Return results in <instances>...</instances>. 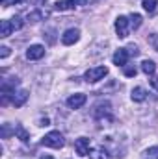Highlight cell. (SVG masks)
<instances>
[{
	"mask_svg": "<svg viewBox=\"0 0 158 159\" xmlns=\"http://www.w3.org/2000/svg\"><path fill=\"white\" fill-rule=\"evenodd\" d=\"M28 100V91H17L13 96H11V104L15 106V107H21V106H24V102Z\"/></svg>",
	"mask_w": 158,
	"mask_h": 159,
	"instance_id": "obj_11",
	"label": "cell"
},
{
	"mask_svg": "<svg viewBox=\"0 0 158 159\" xmlns=\"http://www.w3.org/2000/svg\"><path fill=\"white\" fill-rule=\"evenodd\" d=\"M128 20H130V28H134V30H138L141 26V15L140 13H132L128 17Z\"/></svg>",
	"mask_w": 158,
	"mask_h": 159,
	"instance_id": "obj_19",
	"label": "cell"
},
{
	"mask_svg": "<svg viewBox=\"0 0 158 159\" xmlns=\"http://www.w3.org/2000/svg\"><path fill=\"white\" fill-rule=\"evenodd\" d=\"M15 135H17L22 143H28V139H30V135H28V131L24 129L22 124H15Z\"/></svg>",
	"mask_w": 158,
	"mask_h": 159,
	"instance_id": "obj_16",
	"label": "cell"
},
{
	"mask_svg": "<svg viewBox=\"0 0 158 159\" xmlns=\"http://www.w3.org/2000/svg\"><path fill=\"white\" fill-rule=\"evenodd\" d=\"M86 100H87V96L82 94V93H78V94H73V96L67 98V106H69L71 109H80V107L86 104Z\"/></svg>",
	"mask_w": 158,
	"mask_h": 159,
	"instance_id": "obj_8",
	"label": "cell"
},
{
	"mask_svg": "<svg viewBox=\"0 0 158 159\" xmlns=\"http://www.w3.org/2000/svg\"><path fill=\"white\" fill-rule=\"evenodd\" d=\"M41 144L43 146H48V148H63L65 141H63V135L60 131H48L43 139H41Z\"/></svg>",
	"mask_w": 158,
	"mask_h": 159,
	"instance_id": "obj_1",
	"label": "cell"
},
{
	"mask_svg": "<svg viewBox=\"0 0 158 159\" xmlns=\"http://www.w3.org/2000/svg\"><path fill=\"white\" fill-rule=\"evenodd\" d=\"M11 24H13V30H21L24 22L21 20V17H13V19H11Z\"/></svg>",
	"mask_w": 158,
	"mask_h": 159,
	"instance_id": "obj_22",
	"label": "cell"
},
{
	"mask_svg": "<svg viewBox=\"0 0 158 159\" xmlns=\"http://www.w3.org/2000/svg\"><path fill=\"white\" fill-rule=\"evenodd\" d=\"M141 159H158V146H151L143 152V157Z\"/></svg>",
	"mask_w": 158,
	"mask_h": 159,
	"instance_id": "obj_20",
	"label": "cell"
},
{
	"mask_svg": "<svg viewBox=\"0 0 158 159\" xmlns=\"http://www.w3.org/2000/svg\"><path fill=\"white\" fill-rule=\"evenodd\" d=\"M41 159H54L52 156H41Z\"/></svg>",
	"mask_w": 158,
	"mask_h": 159,
	"instance_id": "obj_30",
	"label": "cell"
},
{
	"mask_svg": "<svg viewBox=\"0 0 158 159\" xmlns=\"http://www.w3.org/2000/svg\"><path fill=\"white\" fill-rule=\"evenodd\" d=\"M43 56H45V46H41V44H32V46L26 50V57L32 59V61L41 59Z\"/></svg>",
	"mask_w": 158,
	"mask_h": 159,
	"instance_id": "obj_9",
	"label": "cell"
},
{
	"mask_svg": "<svg viewBox=\"0 0 158 159\" xmlns=\"http://www.w3.org/2000/svg\"><path fill=\"white\" fill-rule=\"evenodd\" d=\"M126 50H128V54H130V56H138V54H140V50H138V46H136V44L126 46Z\"/></svg>",
	"mask_w": 158,
	"mask_h": 159,
	"instance_id": "obj_25",
	"label": "cell"
},
{
	"mask_svg": "<svg viewBox=\"0 0 158 159\" xmlns=\"http://www.w3.org/2000/svg\"><path fill=\"white\" fill-rule=\"evenodd\" d=\"M89 139L87 137H80V139H77L75 141V150H77V154H78L80 157H86V156H89Z\"/></svg>",
	"mask_w": 158,
	"mask_h": 159,
	"instance_id": "obj_6",
	"label": "cell"
},
{
	"mask_svg": "<svg viewBox=\"0 0 158 159\" xmlns=\"http://www.w3.org/2000/svg\"><path fill=\"white\" fill-rule=\"evenodd\" d=\"M141 6L147 13H155L156 11V6H158V0H141Z\"/></svg>",
	"mask_w": 158,
	"mask_h": 159,
	"instance_id": "obj_18",
	"label": "cell"
},
{
	"mask_svg": "<svg viewBox=\"0 0 158 159\" xmlns=\"http://www.w3.org/2000/svg\"><path fill=\"white\" fill-rule=\"evenodd\" d=\"M43 17H47V13H43L41 9L32 11V13H28V15H26V22H32V24H34V22H39Z\"/></svg>",
	"mask_w": 158,
	"mask_h": 159,
	"instance_id": "obj_17",
	"label": "cell"
},
{
	"mask_svg": "<svg viewBox=\"0 0 158 159\" xmlns=\"http://www.w3.org/2000/svg\"><path fill=\"white\" fill-rule=\"evenodd\" d=\"M89 159H110V154H108L106 148L97 146V148H93V150L89 152Z\"/></svg>",
	"mask_w": 158,
	"mask_h": 159,
	"instance_id": "obj_12",
	"label": "cell"
},
{
	"mask_svg": "<svg viewBox=\"0 0 158 159\" xmlns=\"http://www.w3.org/2000/svg\"><path fill=\"white\" fill-rule=\"evenodd\" d=\"M78 4L75 2V0H58L56 4H54V9H58V11H71V9H75Z\"/></svg>",
	"mask_w": 158,
	"mask_h": 159,
	"instance_id": "obj_10",
	"label": "cell"
},
{
	"mask_svg": "<svg viewBox=\"0 0 158 159\" xmlns=\"http://www.w3.org/2000/svg\"><path fill=\"white\" fill-rule=\"evenodd\" d=\"M0 4L4 7H9V6H15V4H21V0H0Z\"/></svg>",
	"mask_w": 158,
	"mask_h": 159,
	"instance_id": "obj_24",
	"label": "cell"
},
{
	"mask_svg": "<svg viewBox=\"0 0 158 159\" xmlns=\"http://www.w3.org/2000/svg\"><path fill=\"white\" fill-rule=\"evenodd\" d=\"M141 70H143L147 76H155V72H156V63H155L153 59H145V61H141Z\"/></svg>",
	"mask_w": 158,
	"mask_h": 159,
	"instance_id": "obj_13",
	"label": "cell"
},
{
	"mask_svg": "<svg viewBox=\"0 0 158 159\" xmlns=\"http://www.w3.org/2000/svg\"><path fill=\"white\" fill-rule=\"evenodd\" d=\"M75 2H78L80 6H86V4H87V0H75Z\"/></svg>",
	"mask_w": 158,
	"mask_h": 159,
	"instance_id": "obj_29",
	"label": "cell"
},
{
	"mask_svg": "<svg viewBox=\"0 0 158 159\" xmlns=\"http://www.w3.org/2000/svg\"><path fill=\"white\" fill-rule=\"evenodd\" d=\"M78 39H80V30L78 28H69V30H65L63 35H62V43H63L65 46L75 44Z\"/></svg>",
	"mask_w": 158,
	"mask_h": 159,
	"instance_id": "obj_5",
	"label": "cell"
},
{
	"mask_svg": "<svg viewBox=\"0 0 158 159\" xmlns=\"http://www.w3.org/2000/svg\"><path fill=\"white\" fill-rule=\"evenodd\" d=\"M91 2H101V0H91Z\"/></svg>",
	"mask_w": 158,
	"mask_h": 159,
	"instance_id": "obj_31",
	"label": "cell"
},
{
	"mask_svg": "<svg viewBox=\"0 0 158 159\" xmlns=\"http://www.w3.org/2000/svg\"><path fill=\"white\" fill-rule=\"evenodd\" d=\"M7 56H9V48H7V46H2V48H0V57L4 59V57H7Z\"/></svg>",
	"mask_w": 158,
	"mask_h": 159,
	"instance_id": "obj_26",
	"label": "cell"
},
{
	"mask_svg": "<svg viewBox=\"0 0 158 159\" xmlns=\"http://www.w3.org/2000/svg\"><path fill=\"white\" fill-rule=\"evenodd\" d=\"M151 85H153V87L158 91V76H153V80H151Z\"/></svg>",
	"mask_w": 158,
	"mask_h": 159,
	"instance_id": "obj_27",
	"label": "cell"
},
{
	"mask_svg": "<svg viewBox=\"0 0 158 159\" xmlns=\"http://www.w3.org/2000/svg\"><path fill=\"white\" fill-rule=\"evenodd\" d=\"M116 32H117V35L121 39L128 37V34H130V20H128V17L119 15L116 19Z\"/></svg>",
	"mask_w": 158,
	"mask_h": 159,
	"instance_id": "obj_4",
	"label": "cell"
},
{
	"mask_svg": "<svg viewBox=\"0 0 158 159\" xmlns=\"http://www.w3.org/2000/svg\"><path fill=\"white\" fill-rule=\"evenodd\" d=\"M11 32H13V24H11V20H2L0 22V37H9L11 35Z\"/></svg>",
	"mask_w": 158,
	"mask_h": 159,
	"instance_id": "obj_14",
	"label": "cell"
},
{
	"mask_svg": "<svg viewBox=\"0 0 158 159\" xmlns=\"http://www.w3.org/2000/svg\"><path fill=\"white\" fill-rule=\"evenodd\" d=\"M149 43L153 44V48H155V50L158 52V35H156V34H153V35H149Z\"/></svg>",
	"mask_w": 158,
	"mask_h": 159,
	"instance_id": "obj_23",
	"label": "cell"
},
{
	"mask_svg": "<svg viewBox=\"0 0 158 159\" xmlns=\"http://www.w3.org/2000/svg\"><path fill=\"white\" fill-rule=\"evenodd\" d=\"M123 70H125V76H128V78H134L136 76V67H132V65H125L123 67Z\"/></svg>",
	"mask_w": 158,
	"mask_h": 159,
	"instance_id": "obj_21",
	"label": "cell"
},
{
	"mask_svg": "<svg viewBox=\"0 0 158 159\" xmlns=\"http://www.w3.org/2000/svg\"><path fill=\"white\" fill-rule=\"evenodd\" d=\"M147 98V91L143 87H134L132 89V100L134 102H143Z\"/></svg>",
	"mask_w": 158,
	"mask_h": 159,
	"instance_id": "obj_15",
	"label": "cell"
},
{
	"mask_svg": "<svg viewBox=\"0 0 158 159\" xmlns=\"http://www.w3.org/2000/svg\"><path fill=\"white\" fill-rule=\"evenodd\" d=\"M128 57H130V54H128V50L126 48H119L117 52L114 54V65H117V67H125L126 63H128Z\"/></svg>",
	"mask_w": 158,
	"mask_h": 159,
	"instance_id": "obj_7",
	"label": "cell"
},
{
	"mask_svg": "<svg viewBox=\"0 0 158 159\" xmlns=\"http://www.w3.org/2000/svg\"><path fill=\"white\" fill-rule=\"evenodd\" d=\"M106 74H108V67H93V69L86 70L84 80H86L87 83H95V81H101Z\"/></svg>",
	"mask_w": 158,
	"mask_h": 159,
	"instance_id": "obj_3",
	"label": "cell"
},
{
	"mask_svg": "<svg viewBox=\"0 0 158 159\" xmlns=\"http://www.w3.org/2000/svg\"><path fill=\"white\" fill-rule=\"evenodd\" d=\"M95 119L104 122V120H112V104L110 102H101L95 106V111H93Z\"/></svg>",
	"mask_w": 158,
	"mask_h": 159,
	"instance_id": "obj_2",
	"label": "cell"
},
{
	"mask_svg": "<svg viewBox=\"0 0 158 159\" xmlns=\"http://www.w3.org/2000/svg\"><path fill=\"white\" fill-rule=\"evenodd\" d=\"M32 2H34V4H36V6H43V4H45V2H47V0H32Z\"/></svg>",
	"mask_w": 158,
	"mask_h": 159,
	"instance_id": "obj_28",
	"label": "cell"
}]
</instances>
